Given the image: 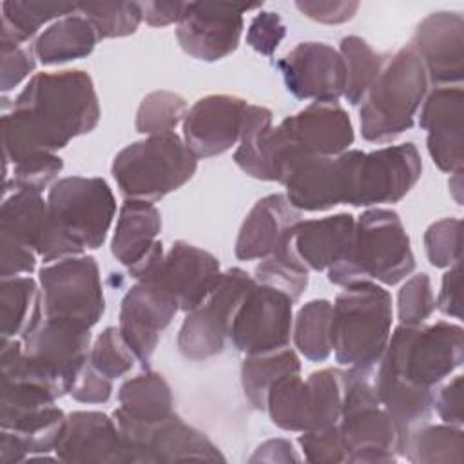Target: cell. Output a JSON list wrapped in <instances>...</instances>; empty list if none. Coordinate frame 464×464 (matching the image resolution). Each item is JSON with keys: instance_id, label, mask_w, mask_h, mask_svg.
<instances>
[{"instance_id": "15", "label": "cell", "mask_w": 464, "mask_h": 464, "mask_svg": "<svg viewBox=\"0 0 464 464\" xmlns=\"http://www.w3.org/2000/svg\"><path fill=\"white\" fill-rule=\"evenodd\" d=\"M22 341L25 359L51 379L62 395H69L76 377L89 362L91 328L44 317L42 323Z\"/></svg>"}, {"instance_id": "3", "label": "cell", "mask_w": 464, "mask_h": 464, "mask_svg": "<svg viewBox=\"0 0 464 464\" xmlns=\"http://www.w3.org/2000/svg\"><path fill=\"white\" fill-rule=\"evenodd\" d=\"M392 321L393 303L384 286L372 281L344 286L332 303L335 361L344 368L373 372L386 350Z\"/></svg>"}, {"instance_id": "35", "label": "cell", "mask_w": 464, "mask_h": 464, "mask_svg": "<svg viewBox=\"0 0 464 464\" xmlns=\"http://www.w3.org/2000/svg\"><path fill=\"white\" fill-rule=\"evenodd\" d=\"M272 127H274L272 111L263 105L248 103L237 149L232 160L246 176L254 179L270 181L266 145H268V136Z\"/></svg>"}, {"instance_id": "20", "label": "cell", "mask_w": 464, "mask_h": 464, "mask_svg": "<svg viewBox=\"0 0 464 464\" xmlns=\"http://www.w3.org/2000/svg\"><path fill=\"white\" fill-rule=\"evenodd\" d=\"M170 413H174V397L161 373L147 368L120 386L118 408L112 417L130 451L132 464H140V451L149 431Z\"/></svg>"}, {"instance_id": "34", "label": "cell", "mask_w": 464, "mask_h": 464, "mask_svg": "<svg viewBox=\"0 0 464 464\" xmlns=\"http://www.w3.org/2000/svg\"><path fill=\"white\" fill-rule=\"evenodd\" d=\"M265 411L270 420L285 431L303 433L312 430L310 393L301 373L285 375L272 384L266 395Z\"/></svg>"}, {"instance_id": "25", "label": "cell", "mask_w": 464, "mask_h": 464, "mask_svg": "<svg viewBox=\"0 0 464 464\" xmlns=\"http://www.w3.org/2000/svg\"><path fill=\"white\" fill-rule=\"evenodd\" d=\"M411 45L419 53L430 83L460 85L464 76V18L459 11H435L422 18Z\"/></svg>"}, {"instance_id": "30", "label": "cell", "mask_w": 464, "mask_h": 464, "mask_svg": "<svg viewBox=\"0 0 464 464\" xmlns=\"http://www.w3.org/2000/svg\"><path fill=\"white\" fill-rule=\"evenodd\" d=\"M98 40L91 22L83 14L74 13L49 24L36 36L33 51L40 63L58 65L89 56Z\"/></svg>"}, {"instance_id": "54", "label": "cell", "mask_w": 464, "mask_h": 464, "mask_svg": "<svg viewBox=\"0 0 464 464\" xmlns=\"http://www.w3.org/2000/svg\"><path fill=\"white\" fill-rule=\"evenodd\" d=\"M462 270L460 263L450 266L440 281V290L435 299L437 308L453 319H462Z\"/></svg>"}, {"instance_id": "44", "label": "cell", "mask_w": 464, "mask_h": 464, "mask_svg": "<svg viewBox=\"0 0 464 464\" xmlns=\"http://www.w3.org/2000/svg\"><path fill=\"white\" fill-rule=\"evenodd\" d=\"M136 362L134 353L127 346L118 326H107L92 343L89 364L111 381L123 377Z\"/></svg>"}, {"instance_id": "17", "label": "cell", "mask_w": 464, "mask_h": 464, "mask_svg": "<svg viewBox=\"0 0 464 464\" xmlns=\"http://www.w3.org/2000/svg\"><path fill=\"white\" fill-rule=\"evenodd\" d=\"M179 310L174 295L152 276L136 279L120 304L118 328L143 368L158 348L161 332L172 323Z\"/></svg>"}, {"instance_id": "8", "label": "cell", "mask_w": 464, "mask_h": 464, "mask_svg": "<svg viewBox=\"0 0 464 464\" xmlns=\"http://www.w3.org/2000/svg\"><path fill=\"white\" fill-rule=\"evenodd\" d=\"M337 426L350 464H388L401 457V435L377 397L373 372L344 370L343 410Z\"/></svg>"}, {"instance_id": "45", "label": "cell", "mask_w": 464, "mask_h": 464, "mask_svg": "<svg viewBox=\"0 0 464 464\" xmlns=\"http://www.w3.org/2000/svg\"><path fill=\"white\" fill-rule=\"evenodd\" d=\"M437 303L431 281L426 272L410 276L397 294V317L401 324L417 326L426 323L435 312Z\"/></svg>"}, {"instance_id": "46", "label": "cell", "mask_w": 464, "mask_h": 464, "mask_svg": "<svg viewBox=\"0 0 464 464\" xmlns=\"http://www.w3.org/2000/svg\"><path fill=\"white\" fill-rule=\"evenodd\" d=\"M424 250L431 266L450 268L460 263V219L442 218L424 232Z\"/></svg>"}, {"instance_id": "7", "label": "cell", "mask_w": 464, "mask_h": 464, "mask_svg": "<svg viewBox=\"0 0 464 464\" xmlns=\"http://www.w3.org/2000/svg\"><path fill=\"white\" fill-rule=\"evenodd\" d=\"M353 140L352 120L337 102H312L272 127L266 147L270 179L281 183L295 161L337 156L348 150Z\"/></svg>"}, {"instance_id": "32", "label": "cell", "mask_w": 464, "mask_h": 464, "mask_svg": "<svg viewBox=\"0 0 464 464\" xmlns=\"http://www.w3.org/2000/svg\"><path fill=\"white\" fill-rule=\"evenodd\" d=\"M401 457L413 464H460L464 460L462 426L426 422L410 433Z\"/></svg>"}, {"instance_id": "31", "label": "cell", "mask_w": 464, "mask_h": 464, "mask_svg": "<svg viewBox=\"0 0 464 464\" xmlns=\"http://www.w3.org/2000/svg\"><path fill=\"white\" fill-rule=\"evenodd\" d=\"M44 319L42 288L29 276L2 277L0 281V330L2 337L24 339Z\"/></svg>"}, {"instance_id": "5", "label": "cell", "mask_w": 464, "mask_h": 464, "mask_svg": "<svg viewBox=\"0 0 464 464\" xmlns=\"http://www.w3.org/2000/svg\"><path fill=\"white\" fill-rule=\"evenodd\" d=\"M464 361V330L457 323L437 321L433 324H399L388 339L377 364L411 386L435 390Z\"/></svg>"}, {"instance_id": "1", "label": "cell", "mask_w": 464, "mask_h": 464, "mask_svg": "<svg viewBox=\"0 0 464 464\" xmlns=\"http://www.w3.org/2000/svg\"><path fill=\"white\" fill-rule=\"evenodd\" d=\"M102 109L92 78L82 69L36 72L2 116L4 167L63 149L92 132Z\"/></svg>"}, {"instance_id": "47", "label": "cell", "mask_w": 464, "mask_h": 464, "mask_svg": "<svg viewBox=\"0 0 464 464\" xmlns=\"http://www.w3.org/2000/svg\"><path fill=\"white\" fill-rule=\"evenodd\" d=\"M299 446L303 450L304 460L314 464H339L346 462L348 457L337 424L303 431L299 435Z\"/></svg>"}, {"instance_id": "33", "label": "cell", "mask_w": 464, "mask_h": 464, "mask_svg": "<svg viewBox=\"0 0 464 464\" xmlns=\"http://www.w3.org/2000/svg\"><path fill=\"white\" fill-rule=\"evenodd\" d=\"M290 373H301V361L288 346L268 353L245 355L241 362L243 393L256 410L265 411L268 390L276 381Z\"/></svg>"}, {"instance_id": "49", "label": "cell", "mask_w": 464, "mask_h": 464, "mask_svg": "<svg viewBox=\"0 0 464 464\" xmlns=\"http://www.w3.org/2000/svg\"><path fill=\"white\" fill-rule=\"evenodd\" d=\"M286 34V27L281 16L274 11H259L248 29L246 44L259 54L272 56Z\"/></svg>"}, {"instance_id": "56", "label": "cell", "mask_w": 464, "mask_h": 464, "mask_svg": "<svg viewBox=\"0 0 464 464\" xmlns=\"http://www.w3.org/2000/svg\"><path fill=\"white\" fill-rule=\"evenodd\" d=\"M250 462H299L301 457L295 453L294 444L286 439H270L259 444L254 455L248 459Z\"/></svg>"}, {"instance_id": "27", "label": "cell", "mask_w": 464, "mask_h": 464, "mask_svg": "<svg viewBox=\"0 0 464 464\" xmlns=\"http://www.w3.org/2000/svg\"><path fill=\"white\" fill-rule=\"evenodd\" d=\"M353 228L355 218L346 212L319 219H299L290 230V245L308 270L324 272L344 259Z\"/></svg>"}, {"instance_id": "13", "label": "cell", "mask_w": 464, "mask_h": 464, "mask_svg": "<svg viewBox=\"0 0 464 464\" xmlns=\"http://www.w3.org/2000/svg\"><path fill=\"white\" fill-rule=\"evenodd\" d=\"M422 160L408 141L361 152L352 190V207H379L401 201L420 179Z\"/></svg>"}, {"instance_id": "41", "label": "cell", "mask_w": 464, "mask_h": 464, "mask_svg": "<svg viewBox=\"0 0 464 464\" xmlns=\"http://www.w3.org/2000/svg\"><path fill=\"white\" fill-rule=\"evenodd\" d=\"M187 102L172 91H152L138 105L134 127L140 134L160 136L170 134L183 123L187 114Z\"/></svg>"}, {"instance_id": "53", "label": "cell", "mask_w": 464, "mask_h": 464, "mask_svg": "<svg viewBox=\"0 0 464 464\" xmlns=\"http://www.w3.org/2000/svg\"><path fill=\"white\" fill-rule=\"evenodd\" d=\"M462 375L457 373L433 392V410L446 424L462 426Z\"/></svg>"}, {"instance_id": "6", "label": "cell", "mask_w": 464, "mask_h": 464, "mask_svg": "<svg viewBox=\"0 0 464 464\" xmlns=\"http://www.w3.org/2000/svg\"><path fill=\"white\" fill-rule=\"evenodd\" d=\"M198 158L176 132L147 136L123 147L111 174L125 199L158 201L192 179Z\"/></svg>"}, {"instance_id": "9", "label": "cell", "mask_w": 464, "mask_h": 464, "mask_svg": "<svg viewBox=\"0 0 464 464\" xmlns=\"http://www.w3.org/2000/svg\"><path fill=\"white\" fill-rule=\"evenodd\" d=\"M47 205L63 234L82 252L100 248L116 218V198L103 178H60L47 192Z\"/></svg>"}, {"instance_id": "22", "label": "cell", "mask_w": 464, "mask_h": 464, "mask_svg": "<svg viewBox=\"0 0 464 464\" xmlns=\"http://www.w3.org/2000/svg\"><path fill=\"white\" fill-rule=\"evenodd\" d=\"M221 274V265L214 254L179 239L145 276L156 277L174 295L179 310L187 314L203 304Z\"/></svg>"}, {"instance_id": "4", "label": "cell", "mask_w": 464, "mask_h": 464, "mask_svg": "<svg viewBox=\"0 0 464 464\" xmlns=\"http://www.w3.org/2000/svg\"><path fill=\"white\" fill-rule=\"evenodd\" d=\"M430 91L428 72L411 44L388 56L359 109L366 141L386 143L410 130Z\"/></svg>"}, {"instance_id": "24", "label": "cell", "mask_w": 464, "mask_h": 464, "mask_svg": "<svg viewBox=\"0 0 464 464\" xmlns=\"http://www.w3.org/2000/svg\"><path fill=\"white\" fill-rule=\"evenodd\" d=\"M54 453L62 462L132 464L114 417L94 410H78L67 415Z\"/></svg>"}, {"instance_id": "50", "label": "cell", "mask_w": 464, "mask_h": 464, "mask_svg": "<svg viewBox=\"0 0 464 464\" xmlns=\"http://www.w3.org/2000/svg\"><path fill=\"white\" fill-rule=\"evenodd\" d=\"M69 395L83 404H103L112 395V381L87 362L76 377Z\"/></svg>"}, {"instance_id": "38", "label": "cell", "mask_w": 464, "mask_h": 464, "mask_svg": "<svg viewBox=\"0 0 464 464\" xmlns=\"http://www.w3.org/2000/svg\"><path fill=\"white\" fill-rule=\"evenodd\" d=\"M330 324L332 303L328 299H312L299 308L292 324V339L304 359L323 362L330 357Z\"/></svg>"}, {"instance_id": "39", "label": "cell", "mask_w": 464, "mask_h": 464, "mask_svg": "<svg viewBox=\"0 0 464 464\" xmlns=\"http://www.w3.org/2000/svg\"><path fill=\"white\" fill-rule=\"evenodd\" d=\"M254 279L261 285L288 294L294 301H297L304 294L310 279V270L294 252L290 245V232L272 256L259 261L254 270Z\"/></svg>"}, {"instance_id": "10", "label": "cell", "mask_w": 464, "mask_h": 464, "mask_svg": "<svg viewBox=\"0 0 464 464\" xmlns=\"http://www.w3.org/2000/svg\"><path fill=\"white\" fill-rule=\"evenodd\" d=\"M44 317L65 319L87 328L105 312L98 263L92 256H71L45 263L38 272Z\"/></svg>"}, {"instance_id": "21", "label": "cell", "mask_w": 464, "mask_h": 464, "mask_svg": "<svg viewBox=\"0 0 464 464\" xmlns=\"http://www.w3.org/2000/svg\"><path fill=\"white\" fill-rule=\"evenodd\" d=\"M246 100L234 94H207L183 118V141L198 160L221 156L241 136Z\"/></svg>"}, {"instance_id": "12", "label": "cell", "mask_w": 464, "mask_h": 464, "mask_svg": "<svg viewBox=\"0 0 464 464\" xmlns=\"http://www.w3.org/2000/svg\"><path fill=\"white\" fill-rule=\"evenodd\" d=\"M294 303L288 294L254 281L232 317L228 341L245 355L286 348L292 339Z\"/></svg>"}, {"instance_id": "26", "label": "cell", "mask_w": 464, "mask_h": 464, "mask_svg": "<svg viewBox=\"0 0 464 464\" xmlns=\"http://www.w3.org/2000/svg\"><path fill=\"white\" fill-rule=\"evenodd\" d=\"M299 219L301 212L285 194H268L257 199L239 227L234 245L236 257L261 261L272 256Z\"/></svg>"}, {"instance_id": "48", "label": "cell", "mask_w": 464, "mask_h": 464, "mask_svg": "<svg viewBox=\"0 0 464 464\" xmlns=\"http://www.w3.org/2000/svg\"><path fill=\"white\" fill-rule=\"evenodd\" d=\"M0 49H2L0 89L2 92H9L34 72L36 56H34V51L20 44L0 42Z\"/></svg>"}, {"instance_id": "55", "label": "cell", "mask_w": 464, "mask_h": 464, "mask_svg": "<svg viewBox=\"0 0 464 464\" xmlns=\"http://www.w3.org/2000/svg\"><path fill=\"white\" fill-rule=\"evenodd\" d=\"M143 22L150 27H165L181 20L188 2H140Z\"/></svg>"}, {"instance_id": "18", "label": "cell", "mask_w": 464, "mask_h": 464, "mask_svg": "<svg viewBox=\"0 0 464 464\" xmlns=\"http://www.w3.org/2000/svg\"><path fill=\"white\" fill-rule=\"evenodd\" d=\"M0 234L33 250L44 263L83 254L53 218L40 192L16 190L0 208Z\"/></svg>"}, {"instance_id": "2", "label": "cell", "mask_w": 464, "mask_h": 464, "mask_svg": "<svg viewBox=\"0 0 464 464\" xmlns=\"http://www.w3.org/2000/svg\"><path fill=\"white\" fill-rule=\"evenodd\" d=\"M415 270L410 236L392 208L372 207L355 218L352 245L343 261L328 272L337 286L357 283H381L393 286Z\"/></svg>"}, {"instance_id": "19", "label": "cell", "mask_w": 464, "mask_h": 464, "mask_svg": "<svg viewBox=\"0 0 464 464\" xmlns=\"http://www.w3.org/2000/svg\"><path fill=\"white\" fill-rule=\"evenodd\" d=\"M277 69L286 91L297 100L330 103L344 96V60L324 42L297 44L277 62Z\"/></svg>"}, {"instance_id": "14", "label": "cell", "mask_w": 464, "mask_h": 464, "mask_svg": "<svg viewBox=\"0 0 464 464\" xmlns=\"http://www.w3.org/2000/svg\"><path fill=\"white\" fill-rule=\"evenodd\" d=\"M361 152L359 149H348L332 158L295 161L281 179L286 199L299 212H323L337 205H350Z\"/></svg>"}, {"instance_id": "23", "label": "cell", "mask_w": 464, "mask_h": 464, "mask_svg": "<svg viewBox=\"0 0 464 464\" xmlns=\"http://www.w3.org/2000/svg\"><path fill=\"white\" fill-rule=\"evenodd\" d=\"M419 114V127L426 130V147L433 163L448 174L464 165V91L460 85H440L428 91Z\"/></svg>"}, {"instance_id": "28", "label": "cell", "mask_w": 464, "mask_h": 464, "mask_svg": "<svg viewBox=\"0 0 464 464\" xmlns=\"http://www.w3.org/2000/svg\"><path fill=\"white\" fill-rule=\"evenodd\" d=\"M161 230V214L152 201L125 199L118 210L116 227L111 239V254L127 266L130 277L147 261Z\"/></svg>"}, {"instance_id": "40", "label": "cell", "mask_w": 464, "mask_h": 464, "mask_svg": "<svg viewBox=\"0 0 464 464\" xmlns=\"http://www.w3.org/2000/svg\"><path fill=\"white\" fill-rule=\"evenodd\" d=\"M312 410V430L335 426L341 419L344 370L323 368L306 377ZM310 431V430H308Z\"/></svg>"}, {"instance_id": "37", "label": "cell", "mask_w": 464, "mask_h": 464, "mask_svg": "<svg viewBox=\"0 0 464 464\" xmlns=\"http://www.w3.org/2000/svg\"><path fill=\"white\" fill-rule=\"evenodd\" d=\"M339 53L346 67L344 98L350 105H361L370 87L381 74L388 56L377 53L364 38L350 34L339 44Z\"/></svg>"}, {"instance_id": "16", "label": "cell", "mask_w": 464, "mask_h": 464, "mask_svg": "<svg viewBox=\"0 0 464 464\" xmlns=\"http://www.w3.org/2000/svg\"><path fill=\"white\" fill-rule=\"evenodd\" d=\"M263 4L188 2L176 25L179 47L201 62H218L232 54L243 34V14L261 9Z\"/></svg>"}, {"instance_id": "43", "label": "cell", "mask_w": 464, "mask_h": 464, "mask_svg": "<svg viewBox=\"0 0 464 464\" xmlns=\"http://www.w3.org/2000/svg\"><path fill=\"white\" fill-rule=\"evenodd\" d=\"M62 169L63 161L60 156L53 152L34 154L13 165L11 174L4 178V188L5 192L11 188L13 192L31 190L42 194L45 188H51Z\"/></svg>"}, {"instance_id": "52", "label": "cell", "mask_w": 464, "mask_h": 464, "mask_svg": "<svg viewBox=\"0 0 464 464\" xmlns=\"http://www.w3.org/2000/svg\"><path fill=\"white\" fill-rule=\"evenodd\" d=\"M295 7L310 20L321 24H344L352 20L359 9V2H344V0H328V2H314V0H299Z\"/></svg>"}, {"instance_id": "11", "label": "cell", "mask_w": 464, "mask_h": 464, "mask_svg": "<svg viewBox=\"0 0 464 464\" xmlns=\"http://www.w3.org/2000/svg\"><path fill=\"white\" fill-rule=\"evenodd\" d=\"M250 285L243 268H228L203 304L187 312L178 332V350L185 359L205 361L225 350L232 317Z\"/></svg>"}, {"instance_id": "51", "label": "cell", "mask_w": 464, "mask_h": 464, "mask_svg": "<svg viewBox=\"0 0 464 464\" xmlns=\"http://www.w3.org/2000/svg\"><path fill=\"white\" fill-rule=\"evenodd\" d=\"M38 256L5 234H0V276L14 277L31 274L36 268Z\"/></svg>"}, {"instance_id": "29", "label": "cell", "mask_w": 464, "mask_h": 464, "mask_svg": "<svg viewBox=\"0 0 464 464\" xmlns=\"http://www.w3.org/2000/svg\"><path fill=\"white\" fill-rule=\"evenodd\" d=\"M185 460L225 462V455L203 431L174 411L149 431L140 451V464Z\"/></svg>"}, {"instance_id": "36", "label": "cell", "mask_w": 464, "mask_h": 464, "mask_svg": "<svg viewBox=\"0 0 464 464\" xmlns=\"http://www.w3.org/2000/svg\"><path fill=\"white\" fill-rule=\"evenodd\" d=\"M78 4L63 2H2V38L0 42L25 45L42 25L51 20L74 14Z\"/></svg>"}, {"instance_id": "42", "label": "cell", "mask_w": 464, "mask_h": 464, "mask_svg": "<svg viewBox=\"0 0 464 464\" xmlns=\"http://www.w3.org/2000/svg\"><path fill=\"white\" fill-rule=\"evenodd\" d=\"M78 13L91 22L100 40L130 36L143 22L140 2H87L78 4Z\"/></svg>"}]
</instances>
